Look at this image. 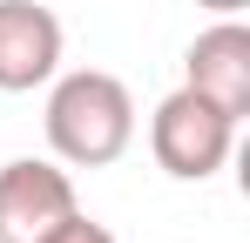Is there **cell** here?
<instances>
[{"label":"cell","mask_w":250,"mask_h":243,"mask_svg":"<svg viewBox=\"0 0 250 243\" xmlns=\"http://www.w3.org/2000/svg\"><path fill=\"white\" fill-rule=\"evenodd\" d=\"M183 88H196L203 101H216L230 122L250 115V27L237 14H216V27H203V34L189 40Z\"/></svg>","instance_id":"5"},{"label":"cell","mask_w":250,"mask_h":243,"mask_svg":"<svg viewBox=\"0 0 250 243\" xmlns=\"http://www.w3.org/2000/svg\"><path fill=\"white\" fill-rule=\"evenodd\" d=\"M196 7H209V14H244L250 0H196Z\"/></svg>","instance_id":"7"},{"label":"cell","mask_w":250,"mask_h":243,"mask_svg":"<svg viewBox=\"0 0 250 243\" xmlns=\"http://www.w3.org/2000/svg\"><path fill=\"white\" fill-rule=\"evenodd\" d=\"M41 243H115V230H108V223H95V216H82V209H75V216H68V223H54V230H47Z\"/></svg>","instance_id":"6"},{"label":"cell","mask_w":250,"mask_h":243,"mask_svg":"<svg viewBox=\"0 0 250 243\" xmlns=\"http://www.w3.org/2000/svg\"><path fill=\"white\" fill-rule=\"evenodd\" d=\"M61 14L41 0H0V95H34L61 75Z\"/></svg>","instance_id":"4"},{"label":"cell","mask_w":250,"mask_h":243,"mask_svg":"<svg viewBox=\"0 0 250 243\" xmlns=\"http://www.w3.org/2000/svg\"><path fill=\"white\" fill-rule=\"evenodd\" d=\"M75 209H82L75 202V176L61 162H41V156L0 162V243H41Z\"/></svg>","instance_id":"3"},{"label":"cell","mask_w":250,"mask_h":243,"mask_svg":"<svg viewBox=\"0 0 250 243\" xmlns=\"http://www.w3.org/2000/svg\"><path fill=\"white\" fill-rule=\"evenodd\" d=\"M47 149L68 169H108L128 156L135 142V95L122 75L108 68H75V75H54L47 88Z\"/></svg>","instance_id":"1"},{"label":"cell","mask_w":250,"mask_h":243,"mask_svg":"<svg viewBox=\"0 0 250 243\" xmlns=\"http://www.w3.org/2000/svg\"><path fill=\"white\" fill-rule=\"evenodd\" d=\"M237 149V122L223 115L216 101H203L196 88H176L156 101V115H149V156L163 176L176 182H209L223 162Z\"/></svg>","instance_id":"2"}]
</instances>
